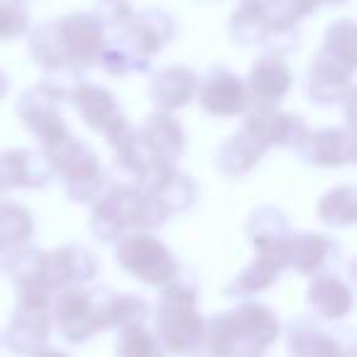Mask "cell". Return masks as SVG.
Masks as SVG:
<instances>
[{"instance_id": "7c38bea8", "label": "cell", "mask_w": 357, "mask_h": 357, "mask_svg": "<svg viewBox=\"0 0 357 357\" xmlns=\"http://www.w3.org/2000/svg\"><path fill=\"white\" fill-rule=\"evenodd\" d=\"M196 100L211 118H238L250 110L245 81L225 66H213L204 79H199Z\"/></svg>"}, {"instance_id": "ac0fdd59", "label": "cell", "mask_w": 357, "mask_h": 357, "mask_svg": "<svg viewBox=\"0 0 357 357\" xmlns=\"http://www.w3.org/2000/svg\"><path fill=\"white\" fill-rule=\"evenodd\" d=\"M296 152L311 167H347V164L355 162V135L345 128L308 130V135L296 147Z\"/></svg>"}, {"instance_id": "603a6c76", "label": "cell", "mask_w": 357, "mask_h": 357, "mask_svg": "<svg viewBox=\"0 0 357 357\" xmlns=\"http://www.w3.org/2000/svg\"><path fill=\"white\" fill-rule=\"evenodd\" d=\"M337 255V245L323 233H291L287 240V269L316 277Z\"/></svg>"}, {"instance_id": "8d00e7d4", "label": "cell", "mask_w": 357, "mask_h": 357, "mask_svg": "<svg viewBox=\"0 0 357 357\" xmlns=\"http://www.w3.org/2000/svg\"><path fill=\"white\" fill-rule=\"evenodd\" d=\"M8 86H10V84H8V76L3 74V71H0V98H3V96L8 93Z\"/></svg>"}, {"instance_id": "4dcf8cb0", "label": "cell", "mask_w": 357, "mask_h": 357, "mask_svg": "<svg viewBox=\"0 0 357 357\" xmlns=\"http://www.w3.org/2000/svg\"><path fill=\"white\" fill-rule=\"evenodd\" d=\"M115 355L118 357H164L167 352L162 350L157 335L149 333L142 323V326L120 328L118 342H115Z\"/></svg>"}, {"instance_id": "836d02e7", "label": "cell", "mask_w": 357, "mask_h": 357, "mask_svg": "<svg viewBox=\"0 0 357 357\" xmlns=\"http://www.w3.org/2000/svg\"><path fill=\"white\" fill-rule=\"evenodd\" d=\"M91 15L103 25L105 32H118L120 27H125L130 22V17L135 15L132 8H130L128 0H100L98 8H96Z\"/></svg>"}, {"instance_id": "d4e9b609", "label": "cell", "mask_w": 357, "mask_h": 357, "mask_svg": "<svg viewBox=\"0 0 357 357\" xmlns=\"http://www.w3.org/2000/svg\"><path fill=\"white\" fill-rule=\"evenodd\" d=\"M267 154V147L255 137L250 130L240 128L233 137H228L218 147L215 154V167L223 172L225 176H243V174L252 172L262 157Z\"/></svg>"}, {"instance_id": "83f0119b", "label": "cell", "mask_w": 357, "mask_h": 357, "mask_svg": "<svg viewBox=\"0 0 357 357\" xmlns=\"http://www.w3.org/2000/svg\"><path fill=\"white\" fill-rule=\"evenodd\" d=\"M152 196L159 201V204H162V208L167 211L169 215L184 213V211H189L191 206L196 204L199 186H196V181L189 176V174L174 169V172L169 174L167 178H164L162 186H159V189L154 191Z\"/></svg>"}, {"instance_id": "2e32d148", "label": "cell", "mask_w": 357, "mask_h": 357, "mask_svg": "<svg viewBox=\"0 0 357 357\" xmlns=\"http://www.w3.org/2000/svg\"><path fill=\"white\" fill-rule=\"evenodd\" d=\"M352 76H355V66L318 52L313 56L311 66H308L303 89H306V96L311 103L333 105L345 100L352 93Z\"/></svg>"}, {"instance_id": "5b68a950", "label": "cell", "mask_w": 357, "mask_h": 357, "mask_svg": "<svg viewBox=\"0 0 357 357\" xmlns=\"http://www.w3.org/2000/svg\"><path fill=\"white\" fill-rule=\"evenodd\" d=\"M169 213L152 194L132 186L110 184L108 191L93 201L91 230L100 243H118L130 230L149 233L167 223Z\"/></svg>"}, {"instance_id": "6da1fadb", "label": "cell", "mask_w": 357, "mask_h": 357, "mask_svg": "<svg viewBox=\"0 0 357 357\" xmlns=\"http://www.w3.org/2000/svg\"><path fill=\"white\" fill-rule=\"evenodd\" d=\"M108 45V32L91 13L50 20L30 32V54L42 71L74 69L84 74L98 64Z\"/></svg>"}, {"instance_id": "7402d4cb", "label": "cell", "mask_w": 357, "mask_h": 357, "mask_svg": "<svg viewBox=\"0 0 357 357\" xmlns=\"http://www.w3.org/2000/svg\"><path fill=\"white\" fill-rule=\"evenodd\" d=\"M196 89H199V74L189 66H164L149 81V96L157 110L164 113H174L189 105L196 98Z\"/></svg>"}, {"instance_id": "44dd1931", "label": "cell", "mask_w": 357, "mask_h": 357, "mask_svg": "<svg viewBox=\"0 0 357 357\" xmlns=\"http://www.w3.org/2000/svg\"><path fill=\"white\" fill-rule=\"evenodd\" d=\"M306 301L313 318L323 323L342 321L352 311V289L335 274H316L308 284Z\"/></svg>"}, {"instance_id": "f546056e", "label": "cell", "mask_w": 357, "mask_h": 357, "mask_svg": "<svg viewBox=\"0 0 357 357\" xmlns=\"http://www.w3.org/2000/svg\"><path fill=\"white\" fill-rule=\"evenodd\" d=\"M248 238L250 243H257V240H287L291 235L289 228V218L274 206H259L250 213L248 218Z\"/></svg>"}, {"instance_id": "4316f807", "label": "cell", "mask_w": 357, "mask_h": 357, "mask_svg": "<svg viewBox=\"0 0 357 357\" xmlns=\"http://www.w3.org/2000/svg\"><path fill=\"white\" fill-rule=\"evenodd\" d=\"M35 235V218L22 204L3 201L0 204V245L13 252L17 248H25Z\"/></svg>"}, {"instance_id": "74e56055", "label": "cell", "mask_w": 357, "mask_h": 357, "mask_svg": "<svg viewBox=\"0 0 357 357\" xmlns=\"http://www.w3.org/2000/svg\"><path fill=\"white\" fill-rule=\"evenodd\" d=\"M6 259H8V250L0 245V269H6Z\"/></svg>"}, {"instance_id": "d6986e66", "label": "cell", "mask_w": 357, "mask_h": 357, "mask_svg": "<svg viewBox=\"0 0 357 357\" xmlns=\"http://www.w3.org/2000/svg\"><path fill=\"white\" fill-rule=\"evenodd\" d=\"M245 130L255 135L267 149L272 147H291L296 149L308 135V125L301 115L284 113L279 108L272 110H252L243 123Z\"/></svg>"}, {"instance_id": "277c9868", "label": "cell", "mask_w": 357, "mask_h": 357, "mask_svg": "<svg viewBox=\"0 0 357 357\" xmlns=\"http://www.w3.org/2000/svg\"><path fill=\"white\" fill-rule=\"evenodd\" d=\"M176 35L172 15L162 10L135 13L125 27H120L105 45L98 61L108 74L128 76L149 71V61L162 47H167Z\"/></svg>"}, {"instance_id": "9c48e42d", "label": "cell", "mask_w": 357, "mask_h": 357, "mask_svg": "<svg viewBox=\"0 0 357 357\" xmlns=\"http://www.w3.org/2000/svg\"><path fill=\"white\" fill-rule=\"evenodd\" d=\"M289 357H355L352 328H328L313 316H296L287 326Z\"/></svg>"}, {"instance_id": "7a4b0ae2", "label": "cell", "mask_w": 357, "mask_h": 357, "mask_svg": "<svg viewBox=\"0 0 357 357\" xmlns=\"http://www.w3.org/2000/svg\"><path fill=\"white\" fill-rule=\"evenodd\" d=\"M282 335V321L267 303L245 298L238 308L206 321L204 350L211 357H264Z\"/></svg>"}, {"instance_id": "ba28073f", "label": "cell", "mask_w": 357, "mask_h": 357, "mask_svg": "<svg viewBox=\"0 0 357 357\" xmlns=\"http://www.w3.org/2000/svg\"><path fill=\"white\" fill-rule=\"evenodd\" d=\"M118 267L147 287H164L181 274L174 252L149 233H128L115 243Z\"/></svg>"}, {"instance_id": "ffe728a7", "label": "cell", "mask_w": 357, "mask_h": 357, "mask_svg": "<svg viewBox=\"0 0 357 357\" xmlns=\"http://www.w3.org/2000/svg\"><path fill=\"white\" fill-rule=\"evenodd\" d=\"M52 316L50 308L45 306H25L17 303L15 316H13L10 326L6 331V345L10 347L15 355L32 357L47 347V337H50Z\"/></svg>"}, {"instance_id": "cb8c5ba5", "label": "cell", "mask_w": 357, "mask_h": 357, "mask_svg": "<svg viewBox=\"0 0 357 357\" xmlns=\"http://www.w3.org/2000/svg\"><path fill=\"white\" fill-rule=\"evenodd\" d=\"M137 135L149 152L167 164H176V159H181V154L186 152L184 128L172 113H164V110L149 115L142 128H137Z\"/></svg>"}, {"instance_id": "e0dca14e", "label": "cell", "mask_w": 357, "mask_h": 357, "mask_svg": "<svg viewBox=\"0 0 357 357\" xmlns=\"http://www.w3.org/2000/svg\"><path fill=\"white\" fill-rule=\"evenodd\" d=\"M54 176L50 157L35 149H6L0 152V194L13 189H42Z\"/></svg>"}, {"instance_id": "d6a6232c", "label": "cell", "mask_w": 357, "mask_h": 357, "mask_svg": "<svg viewBox=\"0 0 357 357\" xmlns=\"http://www.w3.org/2000/svg\"><path fill=\"white\" fill-rule=\"evenodd\" d=\"M30 30V13L17 0H0V40H17Z\"/></svg>"}, {"instance_id": "9a60e30c", "label": "cell", "mask_w": 357, "mask_h": 357, "mask_svg": "<svg viewBox=\"0 0 357 357\" xmlns=\"http://www.w3.org/2000/svg\"><path fill=\"white\" fill-rule=\"evenodd\" d=\"M98 272V259L91 250L81 245H64L45 252V287L54 294L71 287H84Z\"/></svg>"}, {"instance_id": "30bf717a", "label": "cell", "mask_w": 357, "mask_h": 357, "mask_svg": "<svg viewBox=\"0 0 357 357\" xmlns=\"http://www.w3.org/2000/svg\"><path fill=\"white\" fill-rule=\"evenodd\" d=\"M69 103H74L76 113L84 118V123L96 132L105 135V139L110 144H115L125 132L132 130V125L128 123L125 113L120 110L115 96L98 84L81 81L74 89V93H71Z\"/></svg>"}, {"instance_id": "52a82bcc", "label": "cell", "mask_w": 357, "mask_h": 357, "mask_svg": "<svg viewBox=\"0 0 357 357\" xmlns=\"http://www.w3.org/2000/svg\"><path fill=\"white\" fill-rule=\"evenodd\" d=\"M54 174L61 178L64 191L76 204H93L108 184V174L100 167V159L86 142L76 139L74 135L59 142L56 147L47 149Z\"/></svg>"}, {"instance_id": "f35d334b", "label": "cell", "mask_w": 357, "mask_h": 357, "mask_svg": "<svg viewBox=\"0 0 357 357\" xmlns=\"http://www.w3.org/2000/svg\"><path fill=\"white\" fill-rule=\"evenodd\" d=\"M0 196H3V194H0Z\"/></svg>"}, {"instance_id": "5bb4252c", "label": "cell", "mask_w": 357, "mask_h": 357, "mask_svg": "<svg viewBox=\"0 0 357 357\" xmlns=\"http://www.w3.org/2000/svg\"><path fill=\"white\" fill-rule=\"evenodd\" d=\"M294 76L289 64L284 61L282 54H267L257 56L250 66L248 81H245V89H248L250 108L255 110H272L287 98V93L291 91Z\"/></svg>"}, {"instance_id": "484cf974", "label": "cell", "mask_w": 357, "mask_h": 357, "mask_svg": "<svg viewBox=\"0 0 357 357\" xmlns=\"http://www.w3.org/2000/svg\"><path fill=\"white\" fill-rule=\"evenodd\" d=\"M230 37L243 47L267 45L269 25L264 20L259 0H243L240 3L238 10L230 15Z\"/></svg>"}, {"instance_id": "e575fe53", "label": "cell", "mask_w": 357, "mask_h": 357, "mask_svg": "<svg viewBox=\"0 0 357 357\" xmlns=\"http://www.w3.org/2000/svg\"><path fill=\"white\" fill-rule=\"evenodd\" d=\"M149 316V303L139 294H120L118 303V331L128 326H142Z\"/></svg>"}, {"instance_id": "8992f818", "label": "cell", "mask_w": 357, "mask_h": 357, "mask_svg": "<svg viewBox=\"0 0 357 357\" xmlns=\"http://www.w3.org/2000/svg\"><path fill=\"white\" fill-rule=\"evenodd\" d=\"M118 303L120 294L108 287H71L52 296L50 316L64 340L81 345L100 331L118 328Z\"/></svg>"}, {"instance_id": "4fadbf2b", "label": "cell", "mask_w": 357, "mask_h": 357, "mask_svg": "<svg viewBox=\"0 0 357 357\" xmlns=\"http://www.w3.org/2000/svg\"><path fill=\"white\" fill-rule=\"evenodd\" d=\"M17 118L25 128L37 135L42 144V152L56 147L69 137V128L64 123V115L59 110V100H54L40 84L27 89L17 100Z\"/></svg>"}, {"instance_id": "1f68e13d", "label": "cell", "mask_w": 357, "mask_h": 357, "mask_svg": "<svg viewBox=\"0 0 357 357\" xmlns=\"http://www.w3.org/2000/svg\"><path fill=\"white\" fill-rule=\"evenodd\" d=\"M323 54H331L335 59L345 61L350 66H357V52H355V22L350 17L335 20L326 30L323 40Z\"/></svg>"}, {"instance_id": "d590c367", "label": "cell", "mask_w": 357, "mask_h": 357, "mask_svg": "<svg viewBox=\"0 0 357 357\" xmlns=\"http://www.w3.org/2000/svg\"><path fill=\"white\" fill-rule=\"evenodd\" d=\"M32 357H69L66 352H61V350H52V347H42L40 352H35Z\"/></svg>"}, {"instance_id": "8fae6325", "label": "cell", "mask_w": 357, "mask_h": 357, "mask_svg": "<svg viewBox=\"0 0 357 357\" xmlns=\"http://www.w3.org/2000/svg\"><path fill=\"white\" fill-rule=\"evenodd\" d=\"M289 240V238H287ZM287 240H257L255 259L223 289L230 298H252L255 294L269 289L279 274L287 269Z\"/></svg>"}, {"instance_id": "3957f363", "label": "cell", "mask_w": 357, "mask_h": 357, "mask_svg": "<svg viewBox=\"0 0 357 357\" xmlns=\"http://www.w3.org/2000/svg\"><path fill=\"white\" fill-rule=\"evenodd\" d=\"M154 335L167 355H201L206 337V321L199 311V287L194 279L178 274L164 284L154 306Z\"/></svg>"}, {"instance_id": "f1b7e54d", "label": "cell", "mask_w": 357, "mask_h": 357, "mask_svg": "<svg viewBox=\"0 0 357 357\" xmlns=\"http://www.w3.org/2000/svg\"><path fill=\"white\" fill-rule=\"evenodd\" d=\"M318 218L326 225H333V228H345V225H352L357 218V194L352 186H335L331 189L316 206Z\"/></svg>"}]
</instances>
